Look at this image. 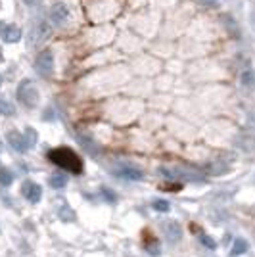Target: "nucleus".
<instances>
[{
	"instance_id": "obj_1",
	"label": "nucleus",
	"mask_w": 255,
	"mask_h": 257,
	"mask_svg": "<svg viewBox=\"0 0 255 257\" xmlns=\"http://www.w3.org/2000/svg\"><path fill=\"white\" fill-rule=\"evenodd\" d=\"M48 159H50L52 163H56L58 167L73 173V175H79V173L83 171V161H81V157L77 156L71 148H54V150L48 152Z\"/></svg>"
},
{
	"instance_id": "obj_2",
	"label": "nucleus",
	"mask_w": 255,
	"mask_h": 257,
	"mask_svg": "<svg viewBox=\"0 0 255 257\" xmlns=\"http://www.w3.org/2000/svg\"><path fill=\"white\" fill-rule=\"evenodd\" d=\"M159 173L169 179V181H188V183H198L201 181V173L192 167H185V165H171V167H159Z\"/></svg>"
},
{
	"instance_id": "obj_5",
	"label": "nucleus",
	"mask_w": 255,
	"mask_h": 257,
	"mask_svg": "<svg viewBox=\"0 0 255 257\" xmlns=\"http://www.w3.org/2000/svg\"><path fill=\"white\" fill-rule=\"evenodd\" d=\"M35 71L41 77H50L54 71V52L52 50H43L37 60H35Z\"/></svg>"
},
{
	"instance_id": "obj_3",
	"label": "nucleus",
	"mask_w": 255,
	"mask_h": 257,
	"mask_svg": "<svg viewBox=\"0 0 255 257\" xmlns=\"http://www.w3.org/2000/svg\"><path fill=\"white\" fill-rule=\"evenodd\" d=\"M17 100L21 102L25 108H35L39 104V88L31 79H23L17 85Z\"/></svg>"
},
{
	"instance_id": "obj_14",
	"label": "nucleus",
	"mask_w": 255,
	"mask_h": 257,
	"mask_svg": "<svg viewBox=\"0 0 255 257\" xmlns=\"http://www.w3.org/2000/svg\"><path fill=\"white\" fill-rule=\"evenodd\" d=\"M65 185H67V177H65L64 173H54V175L50 177V186H52V188L60 190V188H64Z\"/></svg>"
},
{
	"instance_id": "obj_9",
	"label": "nucleus",
	"mask_w": 255,
	"mask_h": 257,
	"mask_svg": "<svg viewBox=\"0 0 255 257\" xmlns=\"http://www.w3.org/2000/svg\"><path fill=\"white\" fill-rule=\"evenodd\" d=\"M161 230H163V236H165L171 244L179 242V240L183 238V229H181V225H179L177 221H165V223L161 225Z\"/></svg>"
},
{
	"instance_id": "obj_7",
	"label": "nucleus",
	"mask_w": 255,
	"mask_h": 257,
	"mask_svg": "<svg viewBox=\"0 0 255 257\" xmlns=\"http://www.w3.org/2000/svg\"><path fill=\"white\" fill-rule=\"evenodd\" d=\"M114 173L119 177V179H123V181H142V171L138 167H134V165H128V163H121V165H117L114 169Z\"/></svg>"
},
{
	"instance_id": "obj_19",
	"label": "nucleus",
	"mask_w": 255,
	"mask_h": 257,
	"mask_svg": "<svg viewBox=\"0 0 255 257\" xmlns=\"http://www.w3.org/2000/svg\"><path fill=\"white\" fill-rule=\"evenodd\" d=\"M14 106L10 104V102L6 100V98H0V114L2 115H14Z\"/></svg>"
},
{
	"instance_id": "obj_6",
	"label": "nucleus",
	"mask_w": 255,
	"mask_h": 257,
	"mask_svg": "<svg viewBox=\"0 0 255 257\" xmlns=\"http://www.w3.org/2000/svg\"><path fill=\"white\" fill-rule=\"evenodd\" d=\"M67 19H69V8H67L64 2L52 4V8H50V21H52V25L62 27Z\"/></svg>"
},
{
	"instance_id": "obj_21",
	"label": "nucleus",
	"mask_w": 255,
	"mask_h": 257,
	"mask_svg": "<svg viewBox=\"0 0 255 257\" xmlns=\"http://www.w3.org/2000/svg\"><path fill=\"white\" fill-rule=\"evenodd\" d=\"M154 209L156 211H161V213H165V211H169V201H165V200H154Z\"/></svg>"
},
{
	"instance_id": "obj_26",
	"label": "nucleus",
	"mask_w": 255,
	"mask_h": 257,
	"mask_svg": "<svg viewBox=\"0 0 255 257\" xmlns=\"http://www.w3.org/2000/svg\"><path fill=\"white\" fill-rule=\"evenodd\" d=\"M0 62H2V56H0Z\"/></svg>"
},
{
	"instance_id": "obj_17",
	"label": "nucleus",
	"mask_w": 255,
	"mask_h": 257,
	"mask_svg": "<svg viewBox=\"0 0 255 257\" xmlns=\"http://www.w3.org/2000/svg\"><path fill=\"white\" fill-rule=\"evenodd\" d=\"M23 136H25V140H27L29 148H31V146H35V144H37V140H39V134H37V130H35V128H31V127L25 128Z\"/></svg>"
},
{
	"instance_id": "obj_11",
	"label": "nucleus",
	"mask_w": 255,
	"mask_h": 257,
	"mask_svg": "<svg viewBox=\"0 0 255 257\" xmlns=\"http://www.w3.org/2000/svg\"><path fill=\"white\" fill-rule=\"evenodd\" d=\"M8 144L14 148L15 152H25L29 146H27V140H25V136L19 132V130H10L8 132Z\"/></svg>"
},
{
	"instance_id": "obj_24",
	"label": "nucleus",
	"mask_w": 255,
	"mask_h": 257,
	"mask_svg": "<svg viewBox=\"0 0 255 257\" xmlns=\"http://www.w3.org/2000/svg\"><path fill=\"white\" fill-rule=\"evenodd\" d=\"M23 2H25V4H27V6H35V4H37V2H39V0H23Z\"/></svg>"
},
{
	"instance_id": "obj_10",
	"label": "nucleus",
	"mask_w": 255,
	"mask_h": 257,
	"mask_svg": "<svg viewBox=\"0 0 255 257\" xmlns=\"http://www.w3.org/2000/svg\"><path fill=\"white\" fill-rule=\"evenodd\" d=\"M0 37L4 43H17L21 39V31L15 27V25H10V23H4L0 21Z\"/></svg>"
},
{
	"instance_id": "obj_25",
	"label": "nucleus",
	"mask_w": 255,
	"mask_h": 257,
	"mask_svg": "<svg viewBox=\"0 0 255 257\" xmlns=\"http://www.w3.org/2000/svg\"><path fill=\"white\" fill-rule=\"evenodd\" d=\"M0 86H2V75H0Z\"/></svg>"
},
{
	"instance_id": "obj_12",
	"label": "nucleus",
	"mask_w": 255,
	"mask_h": 257,
	"mask_svg": "<svg viewBox=\"0 0 255 257\" xmlns=\"http://www.w3.org/2000/svg\"><path fill=\"white\" fill-rule=\"evenodd\" d=\"M77 140H79V144L85 148L90 156H96V154H100V148L94 144L92 138H88V136H85V134H77Z\"/></svg>"
},
{
	"instance_id": "obj_23",
	"label": "nucleus",
	"mask_w": 255,
	"mask_h": 257,
	"mask_svg": "<svg viewBox=\"0 0 255 257\" xmlns=\"http://www.w3.org/2000/svg\"><path fill=\"white\" fill-rule=\"evenodd\" d=\"M199 4H203V6H217V0H198Z\"/></svg>"
},
{
	"instance_id": "obj_15",
	"label": "nucleus",
	"mask_w": 255,
	"mask_h": 257,
	"mask_svg": "<svg viewBox=\"0 0 255 257\" xmlns=\"http://www.w3.org/2000/svg\"><path fill=\"white\" fill-rule=\"evenodd\" d=\"M14 183V175L10 169H6V167H0V185L2 186H10Z\"/></svg>"
},
{
	"instance_id": "obj_4",
	"label": "nucleus",
	"mask_w": 255,
	"mask_h": 257,
	"mask_svg": "<svg viewBox=\"0 0 255 257\" xmlns=\"http://www.w3.org/2000/svg\"><path fill=\"white\" fill-rule=\"evenodd\" d=\"M50 23L46 21V19H37L35 23H33V27L29 31V46H41L48 41V37H50Z\"/></svg>"
},
{
	"instance_id": "obj_20",
	"label": "nucleus",
	"mask_w": 255,
	"mask_h": 257,
	"mask_svg": "<svg viewBox=\"0 0 255 257\" xmlns=\"http://www.w3.org/2000/svg\"><path fill=\"white\" fill-rule=\"evenodd\" d=\"M60 219H62V221H73V219H75V213L71 211L69 205H62V207H60Z\"/></svg>"
},
{
	"instance_id": "obj_13",
	"label": "nucleus",
	"mask_w": 255,
	"mask_h": 257,
	"mask_svg": "<svg viewBox=\"0 0 255 257\" xmlns=\"http://www.w3.org/2000/svg\"><path fill=\"white\" fill-rule=\"evenodd\" d=\"M248 242L246 240H242V238H236L234 244H232V250H230V256L232 257H238V256H244L246 252H248Z\"/></svg>"
},
{
	"instance_id": "obj_22",
	"label": "nucleus",
	"mask_w": 255,
	"mask_h": 257,
	"mask_svg": "<svg viewBox=\"0 0 255 257\" xmlns=\"http://www.w3.org/2000/svg\"><path fill=\"white\" fill-rule=\"evenodd\" d=\"M102 192H104V198H106V200H108V201H115L114 192H110V190H108V188H104V190H102Z\"/></svg>"
},
{
	"instance_id": "obj_8",
	"label": "nucleus",
	"mask_w": 255,
	"mask_h": 257,
	"mask_svg": "<svg viewBox=\"0 0 255 257\" xmlns=\"http://www.w3.org/2000/svg\"><path fill=\"white\" fill-rule=\"evenodd\" d=\"M21 194H23V198L31 203H39L41 198H43V188L41 185H37V183H33V181H25L23 185H21Z\"/></svg>"
},
{
	"instance_id": "obj_16",
	"label": "nucleus",
	"mask_w": 255,
	"mask_h": 257,
	"mask_svg": "<svg viewBox=\"0 0 255 257\" xmlns=\"http://www.w3.org/2000/svg\"><path fill=\"white\" fill-rule=\"evenodd\" d=\"M144 248H146V252H148L150 256H159V252H161V246H159V242L154 240V238H150L148 242L144 244Z\"/></svg>"
},
{
	"instance_id": "obj_18",
	"label": "nucleus",
	"mask_w": 255,
	"mask_h": 257,
	"mask_svg": "<svg viewBox=\"0 0 255 257\" xmlns=\"http://www.w3.org/2000/svg\"><path fill=\"white\" fill-rule=\"evenodd\" d=\"M196 232H198L199 242L203 244L205 248H209V250H215V248H217V244H215V240H213L211 236H207V234H203V232H199V230H196Z\"/></svg>"
}]
</instances>
